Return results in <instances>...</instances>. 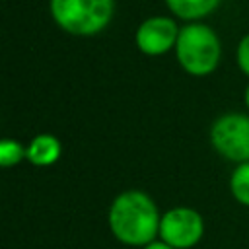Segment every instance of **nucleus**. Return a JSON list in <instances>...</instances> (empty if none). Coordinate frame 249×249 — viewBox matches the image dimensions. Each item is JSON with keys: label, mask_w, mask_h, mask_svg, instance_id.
Returning <instances> with one entry per match:
<instances>
[{"label": "nucleus", "mask_w": 249, "mask_h": 249, "mask_svg": "<svg viewBox=\"0 0 249 249\" xmlns=\"http://www.w3.org/2000/svg\"><path fill=\"white\" fill-rule=\"evenodd\" d=\"M161 212L156 200L138 189L119 193L107 210V226L117 241L128 247H146L160 235Z\"/></svg>", "instance_id": "nucleus-1"}, {"label": "nucleus", "mask_w": 249, "mask_h": 249, "mask_svg": "<svg viewBox=\"0 0 249 249\" xmlns=\"http://www.w3.org/2000/svg\"><path fill=\"white\" fill-rule=\"evenodd\" d=\"M175 56L179 66L187 74L198 78L208 76L220 64V39L214 33V29L204 23H187L179 29Z\"/></svg>", "instance_id": "nucleus-2"}, {"label": "nucleus", "mask_w": 249, "mask_h": 249, "mask_svg": "<svg viewBox=\"0 0 249 249\" xmlns=\"http://www.w3.org/2000/svg\"><path fill=\"white\" fill-rule=\"evenodd\" d=\"M115 12V0H51L54 23L70 35H95L103 31Z\"/></svg>", "instance_id": "nucleus-3"}, {"label": "nucleus", "mask_w": 249, "mask_h": 249, "mask_svg": "<svg viewBox=\"0 0 249 249\" xmlns=\"http://www.w3.org/2000/svg\"><path fill=\"white\" fill-rule=\"evenodd\" d=\"M210 144L228 161H249V115H220L210 126Z\"/></svg>", "instance_id": "nucleus-4"}, {"label": "nucleus", "mask_w": 249, "mask_h": 249, "mask_svg": "<svg viewBox=\"0 0 249 249\" xmlns=\"http://www.w3.org/2000/svg\"><path fill=\"white\" fill-rule=\"evenodd\" d=\"M204 235V218L191 206H173L161 214L158 239L175 249H193Z\"/></svg>", "instance_id": "nucleus-5"}, {"label": "nucleus", "mask_w": 249, "mask_h": 249, "mask_svg": "<svg viewBox=\"0 0 249 249\" xmlns=\"http://www.w3.org/2000/svg\"><path fill=\"white\" fill-rule=\"evenodd\" d=\"M179 29L181 27H177V23L171 18L154 16L140 23V27L136 29L134 41H136V47L140 49V53H144L148 56H160V54H165L167 51L175 49Z\"/></svg>", "instance_id": "nucleus-6"}, {"label": "nucleus", "mask_w": 249, "mask_h": 249, "mask_svg": "<svg viewBox=\"0 0 249 249\" xmlns=\"http://www.w3.org/2000/svg\"><path fill=\"white\" fill-rule=\"evenodd\" d=\"M62 156V144L54 134L41 132L25 144V160L35 167H51Z\"/></svg>", "instance_id": "nucleus-7"}, {"label": "nucleus", "mask_w": 249, "mask_h": 249, "mask_svg": "<svg viewBox=\"0 0 249 249\" xmlns=\"http://www.w3.org/2000/svg\"><path fill=\"white\" fill-rule=\"evenodd\" d=\"M165 4L177 18L195 21L212 14L218 8L220 0H165Z\"/></svg>", "instance_id": "nucleus-8"}, {"label": "nucleus", "mask_w": 249, "mask_h": 249, "mask_svg": "<svg viewBox=\"0 0 249 249\" xmlns=\"http://www.w3.org/2000/svg\"><path fill=\"white\" fill-rule=\"evenodd\" d=\"M230 193L241 204L249 208V161L237 163L230 175Z\"/></svg>", "instance_id": "nucleus-9"}, {"label": "nucleus", "mask_w": 249, "mask_h": 249, "mask_svg": "<svg viewBox=\"0 0 249 249\" xmlns=\"http://www.w3.org/2000/svg\"><path fill=\"white\" fill-rule=\"evenodd\" d=\"M25 160V146L19 140L4 138L0 142V165L2 167H14Z\"/></svg>", "instance_id": "nucleus-10"}, {"label": "nucleus", "mask_w": 249, "mask_h": 249, "mask_svg": "<svg viewBox=\"0 0 249 249\" xmlns=\"http://www.w3.org/2000/svg\"><path fill=\"white\" fill-rule=\"evenodd\" d=\"M237 66L245 76H249V33L237 45Z\"/></svg>", "instance_id": "nucleus-11"}, {"label": "nucleus", "mask_w": 249, "mask_h": 249, "mask_svg": "<svg viewBox=\"0 0 249 249\" xmlns=\"http://www.w3.org/2000/svg\"><path fill=\"white\" fill-rule=\"evenodd\" d=\"M142 249H175V247L167 245V243H165V241H161V239H156V241L148 243V245H146V247H142Z\"/></svg>", "instance_id": "nucleus-12"}, {"label": "nucleus", "mask_w": 249, "mask_h": 249, "mask_svg": "<svg viewBox=\"0 0 249 249\" xmlns=\"http://www.w3.org/2000/svg\"><path fill=\"white\" fill-rule=\"evenodd\" d=\"M243 103H245V107L249 109V84H247V88H245V93H243Z\"/></svg>", "instance_id": "nucleus-13"}]
</instances>
